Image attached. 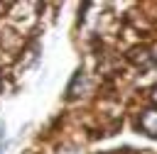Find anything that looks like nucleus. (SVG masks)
<instances>
[{
    "label": "nucleus",
    "instance_id": "1",
    "mask_svg": "<svg viewBox=\"0 0 157 154\" xmlns=\"http://www.w3.org/2000/svg\"><path fill=\"white\" fill-rule=\"evenodd\" d=\"M140 127H142L145 134L157 137V110H145L140 115Z\"/></svg>",
    "mask_w": 157,
    "mask_h": 154
},
{
    "label": "nucleus",
    "instance_id": "2",
    "mask_svg": "<svg viewBox=\"0 0 157 154\" xmlns=\"http://www.w3.org/2000/svg\"><path fill=\"white\" fill-rule=\"evenodd\" d=\"M2 137H5V127L0 125V142H2Z\"/></svg>",
    "mask_w": 157,
    "mask_h": 154
},
{
    "label": "nucleus",
    "instance_id": "3",
    "mask_svg": "<svg viewBox=\"0 0 157 154\" xmlns=\"http://www.w3.org/2000/svg\"><path fill=\"white\" fill-rule=\"evenodd\" d=\"M152 100H157V86L152 88Z\"/></svg>",
    "mask_w": 157,
    "mask_h": 154
}]
</instances>
